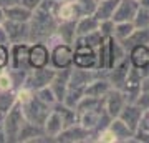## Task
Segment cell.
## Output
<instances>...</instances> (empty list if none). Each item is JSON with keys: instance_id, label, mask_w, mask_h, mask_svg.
Listing matches in <instances>:
<instances>
[{"instance_id": "1", "label": "cell", "mask_w": 149, "mask_h": 143, "mask_svg": "<svg viewBox=\"0 0 149 143\" xmlns=\"http://www.w3.org/2000/svg\"><path fill=\"white\" fill-rule=\"evenodd\" d=\"M58 18L53 12L43 10V8H35L33 15L28 22L30 25V37L28 42H47L48 37H52L56 32V27H58Z\"/></svg>"}, {"instance_id": "2", "label": "cell", "mask_w": 149, "mask_h": 143, "mask_svg": "<svg viewBox=\"0 0 149 143\" xmlns=\"http://www.w3.org/2000/svg\"><path fill=\"white\" fill-rule=\"evenodd\" d=\"M23 123H25V115H23L22 105L17 101L15 105L7 111V115L2 120V127L5 130L7 142H18V135H20Z\"/></svg>"}, {"instance_id": "3", "label": "cell", "mask_w": 149, "mask_h": 143, "mask_svg": "<svg viewBox=\"0 0 149 143\" xmlns=\"http://www.w3.org/2000/svg\"><path fill=\"white\" fill-rule=\"evenodd\" d=\"M52 108H53V106L48 105V103H45V101H42L35 93H33V97L27 101V103L22 105V110H23L25 120L35 123V125H40V127H43V123H45V120L48 118Z\"/></svg>"}, {"instance_id": "4", "label": "cell", "mask_w": 149, "mask_h": 143, "mask_svg": "<svg viewBox=\"0 0 149 143\" xmlns=\"http://www.w3.org/2000/svg\"><path fill=\"white\" fill-rule=\"evenodd\" d=\"M96 63H98V48L91 47L88 43H83L80 40H74V45H73L74 67L96 70Z\"/></svg>"}, {"instance_id": "5", "label": "cell", "mask_w": 149, "mask_h": 143, "mask_svg": "<svg viewBox=\"0 0 149 143\" xmlns=\"http://www.w3.org/2000/svg\"><path fill=\"white\" fill-rule=\"evenodd\" d=\"M55 75H56V68H53L52 65L43 67V68H32L27 73V80H25L23 87L30 88L32 92H37V90H40L43 87H48V85L52 83Z\"/></svg>"}, {"instance_id": "6", "label": "cell", "mask_w": 149, "mask_h": 143, "mask_svg": "<svg viewBox=\"0 0 149 143\" xmlns=\"http://www.w3.org/2000/svg\"><path fill=\"white\" fill-rule=\"evenodd\" d=\"M50 65L56 70L73 67V45L61 42L50 48Z\"/></svg>"}, {"instance_id": "7", "label": "cell", "mask_w": 149, "mask_h": 143, "mask_svg": "<svg viewBox=\"0 0 149 143\" xmlns=\"http://www.w3.org/2000/svg\"><path fill=\"white\" fill-rule=\"evenodd\" d=\"M121 92L124 93L128 103H136L138 97L143 92V75H141V72L138 68L131 67L128 77H126V82L121 87Z\"/></svg>"}, {"instance_id": "8", "label": "cell", "mask_w": 149, "mask_h": 143, "mask_svg": "<svg viewBox=\"0 0 149 143\" xmlns=\"http://www.w3.org/2000/svg\"><path fill=\"white\" fill-rule=\"evenodd\" d=\"M128 58L134 68L141 72L143 78L149 77V45H144V43L133 45L128 50Z\"/></svg>"}, {"instance_id": "9", "label": "cell", "mask_w": 149, "mask_h": 143, "mask_svg": "<svg viewBox=\"0 0 149 143\" xmlns=\"http://www.w3.org/2000/svg\"><path fill=\"white\" fill-rule=\"evenodd\" d=\"M30 68H43L50 65V48L45 42H33L28 48Z\"/></svg>"}, {"instance_id": "10", "label": "cell", "mask_w": 149, "mask_h": 143, "mask_svg": "<svg viewBox=\"0 0 149 143\" xmlns=\"http://www.w3.org/2000/svg\"><path fill=\"white\" fill-rule=\"evenodd\" d=\"M28 42H20V43H12L10 45V67L13 70H32L28 63Z\"/></svg>"}, {"instance_id": "11", "label": "cell", "mask_w": 149, "mask_h": 143, "mask_svg": "<svg viewBox=\"0 0 149 143\" xmlns=\"http://www.w3.org/2000/svg\"><path fill=\"white\" fill-rule=\"evenodd\" d=\"M90 137H95L93 132H90L85 127H81L80 123H74L71 127L63 128V132L60 133L55 140L56 142H63V143H78V142H88V140H91Z\"/></svg>"}, {"instance_id": "12", "label": "cell", "mask_w": 149, "mask_h": 143, "mask_svg": "<svg viewBox=\"0 0 149 143\" xmlns=\"http://www.w3.org/2000/svg\"><path fill=\"white\" fill-rule=\"evenodd\" d=\"M126 103H128V100L119 88H111L104 97V110L111 118L119 117V113L126 106Z\"/></svg>"}, {"instance_id": "13", "label": "cell", "mask_w": 149, "mask_h": 143, "mask_svg": "<svg viewBox=\"0 0 149 143\" xmlns=\"http://www.w3.org/2000/svg\"><path fill=\"white\" fill-rule=\"evenodd\" d=\"M131 67H133V65H131L129 58L126 57L123 62H119V63L114 65L113 68L104 72V77H106L108 82L111 83L113 88H119V90H121V87L124 85V82H126V77H128Z\"/></svg>"}, {"instance_id": "14", "label": "cell", "mask_w": 149, "mask_h": 143, "mask_svg": "<svg viewBox=\"0 0 149 143\" xmlns=\"http://www.w3.org/2000/svg\"><path fill=\"white\" fill-rule=\"evenodd\" d=\"M8 38H10V45L12 43H20V42H28L30 37V25L28 22H13V20H5L3 22ZM30 43V42H28Z\"/></svg>"}, {"instance_id": "15", "label": "cell", "mask_w": 149, "mask_h": 143, "mask_svg": "<svg viewBox=\"0 0 149 143\" xmlns=\"http://www.w3.org/2000/svg\"><path fill=\"white\" fill-rule=\"evenodd\" d=\"M139 0H119L116 12L113 15L114 22H133L139 10Z\"/></svg>"}, {"instance_id": "16", "label": "cell", "mask_w": 149, "mask_h": 143, "mask_svg": "<svg viewBox=\"0 0 149 143\" xmlns=\"http://www.w3.org/2000/svg\"><path fill=\"white\" fill-rule=\"evenodd\" d=\"M71 68H73V67L56 70V75H55V78L52 80V83H50V87H52V90H53V93H55V97H56L58 101H63L65 95H66L70 75H71Z\"/></svg>"}, {"instance_id": "17", "label": "cell", "mask_w": 149, "mask_h": 143, "mask_svg": "<svg viewBox=\"0 0 149 143\" xmlns=\"http://www.w3.org/2000/svg\"><path fill=\"white\" fill-rule=\"evenodd\" d=\"M143 111L144 110L138 103H126V106L119 113V118L136 133L139 128V122H141V117H143Z\"/></svg>"}, {"instance_id": "18", "label": "cell", "mask_w": 149, "mask_h": 143, "mask_svg": "<svg viewBox=\"0 0 149 143\" xmlns=\"http://www.w3.org/2000/svg\"><path fill=\"white\" fill-rule=\"evenodd\" d=\"M63 128H65V123H63V118H61V115H60V113L55 110V108H52V111H50L48 118L45 120V123H43L45 137L50 138V140H55V138L58 137L60 133L63 132Z\"/></svg>"}, {"instance_id": "19", "label": "cell", "mask_w": 149, "mask_h": 143, "mask_svg": "<svg viewBox=\"0 0 149 143\" xmlns=\"http://www.w3.org/2000/svg\"><path fill=\"white\" fill-rule=\"evenodd\" d=\"M111 88H113L111 83L108 82V78L104 77V72H103V73L100 75V77H96L91 83H88V87H86V90H85V95L95 97V98H104L106 93L111 90Z\"/></svg>"}, {"instance_id": "20", "label": "cell", "mask_w": 149, "mask_h": 143, "mask_svg": "<svg viewBox=\"0 0 149 143\" xmlns=\"http://www.w3.org/2000/svg\"><path fill=\"white\" fill-rule=\"evenodd\" d=\"M43 137H45L43 127L25 120V123L20 130V135H18V142H42V140H47Z\"/></svg>"}, {"instance_id": "21", "label": "cell", "mask_w": 149, "mask_h": 143, "mask_svg": "<svg viewBox=\"0 0 149 143\" xmlns=\"http://www.w3.org/2000/svg\"><path fill=\"white\" fill-rule=\"evenodd\" d=\"M55 33L58 35L63 43L74 45V40H76V20H60Z\"/></svg>"}, {"instance_id": "22", "label": "cell", "mask_w": 149, "mask_h": 143, "mask_svg": "<svg viewBox=\"0 0 149 143\" xmlns=\"http://www.w3.org/2000/svg\"><path fill=\"white\" fill-rule=\"evenodd\" d=\"M108 127L111 128L113 133L116 135L118 142H133L134 132L128 127V125H126V123L123 122L119 117L111 118V122H109V125H108Z\"/></svg>"}, {"instance_id": "23", "label": "cell", "mask_w": 149, "mask_h": 143, "mask_svg": "<svg viewBox=\"0 0 149 143\" xmlns=\"http://www.w3.org/2000/svg\"><path fill=\"white\" fill-rule=\"evenodd\" d=\"M3 12H5L7 20H13V22H30V18L33 15V10L23 7L22 4L3 7Z\"/></svg>"}, {"instance_id": "24", "label": "cell", "mask_w": 149, "mask_h": 143, "mask_svg": "<svg viewBox=\"0 0 149 143\" xmlns=\"http://www.w3.org/2000/svg\"><path fill=\"white\" fill-rule=\"evenodd\" d=\"M95 30H100V20L95 15H85L76 20V37H85Z\"/></svg>"}, {"instance_id": "25", "label": "cell", "mask_w": 149, "mask_h": 143, "mask_svg": "<svg viewBox=\"0 0 149 143\" xmlns=\"http://www.w3.org/2000/svg\"><path fill=\"white\" fill-rule=\"evenodd\" d=\"M55 15H56L58 20H78L80 18V12H78V7H76L74 2H63V0H60Z\"/></svg>"}, {"instance_id": "26", "label": "cell", "mask_w": 149, "mask_h": 143, "mask_svg": "<svg viewBox=\"0 0 149 143\" xmlns=\"http://www.w3.org/2000/svg\"><path fill=\"white\" fill-rule=\"evenodd\" d=\"M118 4H119V0H98V7H96V10H95V17L100 22L113 18Z\"/></svg>"}, {"instance_id": "27", "label": "cell", "mask_w": 149, "mask_h": 143, "mask_svg": "<svg viewBox=\"0 0 149 143\" xmlns=\"http://www.w3.org/2000/svg\"><path fill=\"white\" fill-rule=\"evenodd\" d=\"M17 103L15 90H0V120H3L7 111Z\"/></svg>"}, {"instance_id": "28", "label": "cell", "mask_w": 149, "mask_h": 143, "mask_svg": "<svg viewBox=\"0 0 149 143\" xmlns=\"http://www.w3.org/2000/svg\"><path fill=\"white\" fill-rule=\"evenodd\" d=\"M134 30H136L134 22H116V23H114V32H113V37H116L119 42H123V40H126V38L134 32Z\"/></svg>"}, {"instance_id": "29", "label": "cell", "mask_w": 149, "mask_h": 143, "mask_svg": "<svg viewBox=\"0 0 149 143\" xmlns=\"http://www.w3.org/2000/svg\"><path fill=\"white\" fill-rule=\"evenodd\" d=\"M133 142H149V110L143 111L138 132L134 133Z\"/></svg>"}, {"instance_id": "30", "label": "cell", "mask_w": 149, "mask_h": 143, "mask_svg": "<svg viewBox=\"0 0 149 143\" xmlns=\"http://www.w3.org/2000/svg\"><path fill=\"white\" fill-rule=\"evenodd\" d=\"M74 4L78 7L80 17L95 15V10H96V7H98V0H74Z\"/></svg>"}, {"instance_id": "31", "label": "cell", "mask_w": 149, "mask_h": 143, "mask_svg": "<svg viewBox=\"0 0 149 143\" xmlns=\"http://www.w3.org/2000/svg\"><path fill=\"white\" fill-rule=\"evenodd\" d=\"M76 40H80V42H83V43H88V45H91V47L98 48L100 45H101V42L104 40V35H103L100 30H95V32L88 33V35H85V37H76Z\"/></svg>"}, {"instance_id": "32", "label": "cell", "mask_w": 149, "mask_h": 143, "mask_svg": "<svg viewBox=\"0 0 149 143\" xmlns=\"http://www.w3.org/2000/svg\"><path fill=\"white\" fill-rule=\"evenodd\" d=\"M133 22H134V25H136V28H148L149 27V10L146 7L139 5V10Z\"/></svg>"}, {"instance_id": "33", "label": "cell", "mask_w": 149, "mask_h": 143, "mask_svg": "<svg viewBox=\"0 0 149 143\" xmlns=\"http://www.w3.org/2000/svg\"><path fill=\"white\" fill-rule=\"evenodd\" d=\"M35 95H37L42 101H45V103H48V105H52V106L58 101L50 85H48V87H43V88H40V90H37V92H35Z\"/></svg>"}, {"instance_id": "34", "label": "cell", "mask_w": 149, "mask_h": 143, "mask_svg": "<svg viewBox=\"0 0 149 143\" xmlns=\"http://www.w3.org/2000/svg\"><path fill=\"white\" fill-rule=\"evenodd\" d=\"M96 142H100V143H118V138H116V135L113 133L111 128L106 127V128H103L101 132L98 133Z\"/></svg>"}, {"instance_id": "35", "label": "cell", "mask_w": 149, "mask_h": 143, "mask_svg": "<svg viewBox=\"0 0 149 143\" xmlns=\"http://www.w3.org/2000/svg\"><path fill=\"white\" fill-rule=\"evenodd\" d=\"M0 90H15L13 87V80H12V75L7 70H0Z\"/></svg>"}, {"instance_id": "36", "label": "cell", "mask_w": 149, "mask_h": 143, "mask_svg": "<svg viewBox=\"0 0 149 143\" xmlns=\"http://www.w3.org/2000/svg\"><path fill=\"white\" fill-rule=\"evenodd\" d=\"M10 67V45H0V70Z\"/></svg>"}, {"instance_id": "37", "label": "cell", "mask_w": 149, "mask_h": 143, "mask_svg": "<svg viewBox=\"0 0 149 143\" xmlns=\"http://www.w3.org/2000/svg\"><path fill=\"white\" fill-rule=\"evenodd\" d=\"M33 93H35V92H32L30 88H27V87H22V88H18V90H17V101H18L20 105H23V103H27V101L32 98Z\"/></svg>"}, {"instance_id": "38", "label": "cell", "mask_w": 149, "mask_h": 143, "mask_svg": "<svg viewBox=\"0 0 149 143\" xmlns=\"http://www.w3.org/2000/svg\"><path fill=\"white\" fill-rule=\"evenodd\" d=\"M114 23H116V22L113 20V18L101 20V22H100V32H101L104 37H108V35H113V32H114Z\"/></svg>"}, {"instance_id": "39", "label": "cell", "mask_w": 149, "mask_h": 143, "mask_svg": "<svg viewBox=\"0 0 149 143\" xmlns=\"http://www.w3.org/2000/svg\"><path fill=\"white\" fill-rule=\"evenodd\" d=\"M143 110H149V92H141V95L138 97V100H136Z\"/></svg>"}, {"instance_id": "40", "label": "cell", "mask_w": 149, "mask_h": 143, "mask_svg": "<svg viewBox=\"0 0 149 143\" xmlns=\"http://www.w3.org/2000/svg\"><path fill=\"white\" fill-rule=\"evenodd\" d=\"M0 45H10V38H8V33H7L3 23L0 25Z\"/></svg>"}, {"instance_id": "41", "label": "cell", "mask_w": 149, "mask_h": 143, "mask_svg": "<svg viewBox=\"0 0 149 143\" xmlns=\"http://www.w3.org/2000/svg\"><path fill=\"white\" fill-rule=\"evenodd\" d=\"M20 4L23 7H27V8H30V10H35L40 4H42V0H20Z\"/></svg>"}, {"instance_id": "42", "label": "cell", "mask_w": 149, "mask_h": 143, "mask_svg": "<svg viewBox=\"0 0 149 143\" xmlns=\"http://www.w3.org/2000/svg\"><path fill=\"white\" fill-rule=\"evenodd\" d=\"M143 92H149V77L143 78Z\"/></svg>"}, {"instance_id": "43", "label": "cell", "mask_w": 149, "mask_h": 143, "mask_svg": "<svg viewBox=\"0 0 149 143\" xmlns=\"http://www.w3.org/2000/svg\"><path fill=\"white\" fill-rule=\"evenodd\" d=\"M5 20H7V17H5V12H3V7H0V25Z\"/></svg>"}]
</instances>
